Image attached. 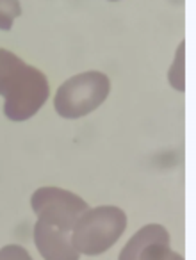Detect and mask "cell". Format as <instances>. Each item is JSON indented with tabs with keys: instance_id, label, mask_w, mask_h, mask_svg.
<instances>
[{
	"instance_id": "cell-1",
	"label": "cell",
	"mask_w": 196,
	"mask_h": 260,
	"mask_svg": "<svg viewBox=\"0 0 196 260\" xmlns=\"http://www.w3.org/2000/svg\"><path fill=\"white\" fill-rule=\"evenodd\" d=\"M0 96L11 121H27L40 112L50 96V84L41 70L0 48Z\"/></svg>"
},
{
	"instance_id": "cell-2",
	"label": "cell",
	"mask_w": 196,
	"mask_h": 260,
	"mask_svg": "<svg viewBox=\"0 0 196 260\" xmlns=\"http://www.w3.org/2000/svg\"><path fill=\"white\" fill-rule=\"evenodd\" d=\"M127 228V214L116 205L87 209L70 232L72 244L80 255L96 256L109 251Z\"/></svg>"
},
{
	"instance_id": "cell-3",
	"label": "cell",
	"mask_w": 196,
	"mask_h": 260,
	"mask_svg": "<svg viewBox=\"0 0 196 260\" xmlns=\"http://www.w3.org/2000/svg\"><path fill=\"white\" fill-rule=\"evenodd\" d=\"M111 93V80L106 73L91 70L70 77L55 91L54 109L64 119H80L96 111Z\"/></svg>"
},
{
	"instance_id": "cell-4",
	"label": "cell",
	"mask_w": 196,
	"mask_h": 260,
	"mask_svg": "<svg viewBox=\"0 0 196 260\" xmlns=\"http://www.w3.org/2000/svg\"><path fill=\"white\" fill-rule=\"evenodd\" d=\"M30 209L40 221H45L59 230L72 232L77 219L89 209V205L73 191L45 185L32 192Z\"/></svg>"
},
{
	"instance_id": "cell-5",
	"label": "cell",
	"mask_w": 196,
	"mask_h": 260,
	"mask_svg": "<svg viewBox=\"0 0 196 260\" xmlns=\"http://www.w3.org/2000/svg\"><path fill=\"white\" fill-rule=\"evenodd\" d=\"M34 244L43 260H80V253L73 248L70 232L59 230L45 221L34 224Z\"/></svg>"
},
{
	"instance_id": "cell-6",
	"label": "cell",
	"mask_w": 196,
	"mask_h": 260,
	"mask_svg": "<svg viewBox=\"0 0 196 260\" xmlns=\"http://www.w3.org/2000/svg\"><path fill=\"white\" fill-rule=\"evenodd\" d=\"M152 242H164L170 244V232L162 226V224L150 223L141 226L130 239L127 241V244L123 246L118 260H138L139 253L145 246L152 244Z\"/></svg>"
},
{
	"instance_id": "cell-7",
	"label": "cell",
	"mask_w": 196,
	"mask_h": 260,
	"mask_svg": "<svg viewBox=\"0 0 196 260\" xmlns=\"http://www.w3.org/2000/svg\"><path fill=\"white\" fill-rule=\"evenodd\" d=\"M138 260H184V256L178 251H175L170 244L164 242H152L145 246L139 253Z\"/></svg>"
},
{
	"instance_id": "cell-8",
	"label": "cell",
	"mask_w": 196,
	"mask_h": 260,
	"mask_svg": "<svg viewBox=\"0 0 196 260\" xmlns=\"http://www.w3.org/2000/svg\"><path fill=\"white\" fill-rule=\"evenodd\" d=\"M170 84L175 87L177 91H184V45L178 47V54H177V59L175 62L171 64V70H170Z\"/></svg>"
},
{
	"instance_id": "cell-9",
	"label": "cell",
	"mask_w": 196,
	"mask_h": 260,
	"mask_svg": "<svg viewBox=\"0 0 196 260\" xmlns=\"http://www.w3.org/2000/svg\"><path fill=\"white\" fill-rule=\"evenodd\" d=\"M0 260H34L30 253L20 244H8L0 248Z\"/></svg>"
}]
</instances>
